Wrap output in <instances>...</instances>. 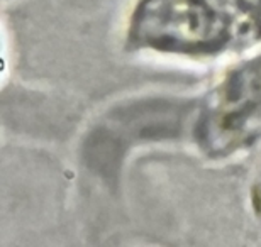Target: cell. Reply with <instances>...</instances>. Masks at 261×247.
<instances>
[{
	"instance_id": "obj_1",
	"label": "cell",
	"mask_w": 261,
	"mask_h": 247,
	"mask_svg": "<svg viewBox=\"0 0 261 247\" xmlns=\"http://www.w3.org/2000/svg\"><path fill=\"white\" fill-rule=\"evenodd\" d=\"M141 46L175 52H219L261 39V0H144L134 15Z\"/></svg>"
},
{
	"instance_id": "obj_2",
	"label": "cell",
	"mask_w": 261,
	"mask_h": 247,
	"mask_svg": "<svg viewBox=\"0 0 261 247\" xmlns=\"http://www.w3.org/2000/svg\"><path fill=\"white\" fill-rule=\"evenodd\" d=\"M261 117V58L229 78L212 110L211 130L219 139H244ZM214 134V135H216ZM211 135V139L214 138Z\"/></svg>"
}]
</instances>
